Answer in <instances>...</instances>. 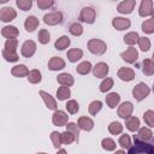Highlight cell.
I'll return each mask as SVG.
<instances>
[{"label":"cell","instance_id":"cell-1","mask_svg":"<svg viewBox=\"0 0 154 154\" xmlns=\"http://www.w3.org/2000/svg\"><path fill=\"white\" fill-rule=\"evenodd\" d=\"M128 154H154V143L134 138V144L128 149Z\"/></svg>","mask_w":154,"mask_h":154},{"label":"cell","instance_id":"cell-2","mask_svg":"<svg viewBox=\"0 0 154 154\" xmlns=\"http://www.w3.org/2000/svg\"><path fill=\"white\" fill-rule=\"evenodd\" d=\"M88 49L90 53H93L95 55H102L107 51V45L102 40L91 38L88 41Z\"/></svg>","mask_w":154,"mask_h":154},{"label":"cell","instance_id":"cell-3","mask_svg":"<svg viewBox=\"0 0 154 154\" xmlns=\"http://www.w3.org/2000/svg\"><path fill=\"white\" fill-rule=\"evenodd\" d=\"M149 93H150L149 87H148L146 83H143V82L138 83V84L135 85L134 89H132V96H134L137 101H142V100H144V99L149 95Z\"/></svg>","mask_w":154,"mask_h":154},{"label":"cell","instance_id":"cell-4","mask_svg":"<svg viewBox=\"0 0 154 154\" xmlns=\"http://www.w3.org/2000/svg\"><path fill=\"white\" fill-rule=\"evenodd\" d=\"M95 17H96V12L93 7H89V6H85L81 10V13H79V17L78 19L83 23H87V24H91L94 23L95 20Z\"/></svg>","mask_w":154,"mask_h":154},{"label":"cell","instance_id":"cell-5","mask_svg":"<svg viewBox=\"0 0 154 154\" xmlns=\"http://www.w3.org/2000/svg\"><path fill=\"white\" fill-rule=\"evenodd\" d=\"M52 122L57 126H65V125H67L69 116L66 112H64L61 109H57V111H54V113L52 116Z\"/></svg>","mask_w":154,"mask_h":154},{"label":"cell","instance_id":"cell-6","mask_svg":"<svg viewBox=\"0 0 154 154\" xmlns=\"http://www.w3.org/2000/svg\"><path fill=\"white\" fill-rule=\"evenodd\" d=\"M43 22L47 25H57L63 22V13L60 11H54L43 16Z\"/></svg>","mask_w":154,"mask_h":154},{"label":"cell","instance_id":"cell-7","mask_svg":"<svg viewBox=\"0 0 154 154\" xmlns=\"http://www.w3.org/2000/svg\"><path fill=\"white\" fill-rule=\"evenodd\" d=\"M134 138L143 141V142H149V143H154V135L150 129L148 128H141L137 132V135H134Z\"/></svg>","mask_w":154,"mask_h":154},{"label":"cell","instance_id":"cell-8","mask_svg":"<svg viewBox=\"0 0 154 154\" xmlns=\"http://www.w3.org/2000/svg\"><path fill=\"white\" fill-rule=\"evenodd\" d=\"M36 52V43L32 41V40H26L23 45H22V48H20V53L23 57L25 58H30L35 54Z\"/></svg>","mask_w":154,"mask_h":154},{"label":"cell","instance_id":"cell-9","mask_svg":"<svg viewBox=\"0 0 154 154\" xmlns=\"http://www.w3.org/2000/svg\"><path fill=\"white\" fill-rule=\"evenodd\" d=\"M132 111H134V105L130 101H125L118 107V116L123 119H128L131 117Z\"/></svg>","mask_w":154,"mask_h":154},{"label":"cell","instance_id":"cell-10","mask_svg":"<svg viewBox=\"0 0 154 154\" xmlns=\"http://www.w3.org/2000/svg\"><path fill=\"white\" fill-rule=\"evenodd\" d=\"M135 6H136V0H125V1H122L118 4L117 11L122 14H129L132 12Z\"/></svg>","mask_w":154,"mask_h":154},{"label":"cell","instance_id":"cell-11","mask_svg":"<svg viewBox=\"0 0 154 154\" xmlns=\"http://www.w3.org/2000/svg\"><path fill=\"white\" fill-rule=\"evenodd\" d=\"M120 57H122V59L124 61H126L129 64H134L138 58V52H137V49L135 47H129L126 51H124L120 54Z\"/></svg>","mask_w":154,"mask_h":154},{"label":"cell","instance_id":"cell-12","mask_svg":"<svg viewBox=\"0 0 154 154\" xmlns=\"http://www.w3.org/2000/svg\"><path fill=\"white\" fill-rule=\"evenodd\" d=\"M153 12V1L152 0H142L138 8V14L141 17H148Z\"/></svg>","mask_w":154,"mask_h":154},{"label":"cell","instance_id":"cell-13","mask_svg":"<svg viewBox=\"0 0 154 154\" xmlns=\"http://www.w3.org/2000/svg\"><path fill=\"white\" fill-rule=\"evenodd\" d=\"M112 25L117 29V30H125V29H129L130 25H131V22L130 19L128 18H124V17H114L112 19Z\"/></svg>","mask_w":154,"mask_h":154},{"label":"cell","instance_id":"cell-14","mask_svg":"<svg viewBox=\"0 0 154 154\" xmlns=\"http://www.w3.org/2000/svg\"><path fill=\"white\" fill-rule=\"evenodd\" d=\"M108 73V65L106 63H97L94 67H93V75L96 78H105Z\"/></svg>","mask_w":154,"mask_h":154},{"label":"cell","instance_id":"cell-15","mask_svg":"<svg viewBox=\"0 0 154 154\" xmlns=\"http://www.w3.org/2000/svg\"><path fill=\"white\" fill-rule=\"evenodd\" d=\"M16 17H17V12L12 7H2L0 11V19L5 23L13 20Z\"/></svg>","mask_w":154,"mask_h":154},{"label":"cell","instance_id":"cell-16","mask_svg":"<svg viewBox=\"0 0 154 154\" xmlns=\"http://www.w3.org/2000/svg\"><path fill=\"white\" fill-rule=\"evenodd\" d=\"M118 77L124 82H130L135 78V71L130 67H120L118 70Z\"/></svg>","mask_w":154,"mask_h":154},{"label":"cell","instance_id":"cell-17","mask_svg":"<svg viewBox=\"0 0 154 154\" xmlns=\"http://www.w3.org/2000/svg\"><path fill=\"white\" fill-rule=\"evenodd\" d=\"M40 95H41V97L43 99L45 105H46V107H47L48 109L57 111V101H55V99H54L51 94H48V93L45 91V90H40Z\"/></svg>","mask_w":154,"mask_h":154},{"label":"cell","instance_id":"cell-18","mask_svg":"<svg viewBox=\"0 0 154 154\" xmlns=\"http://www.w3.org/2000/svg\"><path fill=\"white\" fill-rule=\"evenodd\" d=\"M65 67V61L60 57H52L48 61V69L52 71H58Z\"/></svg>","mask_w":154,"mask_h":154},{"label":"cell","instance_id":"cell-19","mask_svg":"<svg viewBox=\"0 0 154 154\" xmlns=\"http://www.w3.org/2000/svg\"><path fill=\"white\" fill-rule=\"evenodd\" d=\"M29 70H28V67L24 65V64H19V65H16V66H13L12 69H11V73H12V76H14V77H28V75H29Z\"/></svg>","mask_w":154,"mask_h":154},{"label":"cell","instance_id":"cell-20","mask_svg":"<svg viewBox=\"0 0 154 154\" xmlns=\"http://www.w3.org/2000/svg\"><path fill=\"white\" fill-rule=\"evenodd\" d=\"M38 24H40V22L35 16H29V17H26V19L24 22V28L28 32H32L38 26Z\"/></svg>","mask_w":154,"mask_h":154},{"label":"cell","instance_id":"cell-21","mask_svg":"<svg viewBox=\"0 0 154 154\" xmlns=\"http://www.w3.org/2000/svg\"><path fill=\"white\" fill-rule=\"evenodd\" d=\"M57 82H58L59 84L64 85V87H71V85H73L75 79H73V77H72L70 73L65 72V73H60V75L57 77Z\"/></svg>","mask_w":154,"mask_h":154},{"label":"cell","instance_id":"cell-22","mask_svg":"<svg viewBox=\"0 0 154 154\" xmlns=\"http://www.w3.org/2000/svg\"><path fill=\"white\" fill-rule=\"evenodd\" d=\"M18 34H19L18 29L16 26H13V25H7V26H4L1 29V35L4 37H6L7 40L8 38H16L18 36Z\"/></svg>","mask_w":154,"mask_h":154},{"label":"cell","instance_id":"cell-23","mask_svg":"<svg viewBox=\"0 0 154 154\" xmlns=\"http://www.w3.org/2000/svg\"><path fill=\"white\" fill-rule=\"evenodd\" d=\"M77 124L81 128V130H84V131H90L94 128V122L89 117H81L78 119V123Z\"/></svg>","mask_w":154,"mask_h":154},{"label":"cell","instance_id":"cell-24","mask_svg":"<svg viewBox=\"0 0 154 154\" xmlns=\"http://www.w3.org/2000/svg\"><path fill=\"white\" fill-rule=\"evenodd\" d=\"M70 43H71L70 37L66 36V35H63V36H60V37L55 41L54 47H55V49H58V51H64L65 48H67V47L70 46Z\"/></svg>","mask_w":154,"mask_h":154},{"label":"cell","instance_id":"cell-25","mask_svg":"<svg viewBox=\"0 0 154 154\" xmlns=\"http://www.w3.org/2000/svg\"><path fill=\"white\" fill-rule=\"evenodd\" d=\"M125 126L129 131L135 132L140 129V119L137 117H130L125 120Z\"/></svg>","mask_w":154,"mask_h":154},{"label":"cell","instance_id":"cell-26","mask_svg":"<svg viewBox=\"0 0 154 154\" xmlns=\"http://www.w3.org/2000/svg\"><path fill=\"white\" fill-rule=\"evenodd\" d=\"M66 55H67V59L71 63H76L83 57V51L79 49V48H71L70 51H67Z\"/></svg>","mask_w":154,"mask_h":154},{"label":"cell","instance_id":"cell-27","mask_svg":"<svg viewBox=\"0 0 154 154\" xmlns=\"http://www.w3.org/2000/svg\"><path fill=\"white\" fill-rule=\"evenodd\" d=\"M142 72L146 76L154 75V63L152 59H144L142 61Z\"/></svg>","mask_w":154,"mask_h":154},{"label":"cell","instance_id":"cell-28","mask_svg":"<svg viewBox=\"0 0 154 154\" xmlns=\"http://www.w3.org/2000/svg\"><path fill=\"white\" fill-rule=\"evenodd\" d=\"M119 101H120V96L117 93H109L108 95H106V103L109 108H116Z\"/></svg>","mask_w":154,"mask_h":154},{"label":"cell","instance_id":"cell-29","mask_svg":"<svg viewBox=\"0 0 154 154\" xmlns=\"http://www.w3.org/2000/svg\"><path fill=\"white\" fill-rule=\"evenodd\" d=\"M138 40H140V36H138V34L135 31H131V32H128L125 36H124V42L126 43V45H129L130 47H132L134 45H136V43H138Z\"/></svg>","mask_w":154,"mask_h":154},{"label":"cell","instance_id":"cell-30","mask_svg":"<svg viewBox=\"0 0 154 154\" xmlns=\"http://www.w3.org/2000/svg\"><path fill=\"white\" fill-rule=\"evenodd\" d=\"M42 79V76H41V72L37 70V69H34L29 72L28 75V81L31 83V84H37L40 83Z\"/></svg>","mask_w":154,"mask_h":154},{"label":"cell","instance_id":"cell-31","mask_svg":"<svg viewBox=\"0 0 154 154\" xmlns=\"http://www.w3.org/2000/svg\"><path fill=\"white\" fill-rule=\"evenodd\" d=\"M76 71L79 75H88L91 71V64H90V61H82L81 64L77 65Z\"/></svg>","mask_w":154,"mask_h":154},{"label":"cell","instance_id":"cell-32","mask_svg":"<svg viewBox=\"0 0 154 154\" xmlns=\"http://www.w3.org/2000/svg\"><path fill=\"white\" fill-rule=\"evenodd\" d=\"M70 96H71V91H70L69 87H64V85H61V87L57 90V97H58V100H60V101L67 100Z\"/></svg>","mask_w":154,"mask_h":154},{"label":"cell","instance_id":"cell-33","mask_svg":"<svg viewBox=\"0 0 154 154\" xmlns=\"http://www.w3.org/2000/svg\"><path fill=\"white\" fill-rule=\"evenodd\" d=\"M101 147H102L105 150H107V152H112V150L116 149L117 144H116V142H114L112 138L106 137V138H103V140L101 141Z\"/></svg>","mask_w":154,"mask_h":154},{"label":"cell","instance_id":"cell-34","mask_svg":"<svg viewBox=\"0 0 154 154\" xmlns=\"http://www.w3.org/2000/svg\"><path fill=\"white\" fill-rule=\"evenodd\" d=\"M101 108H102V102L99 101V100H96V101H93V102L89 105L88 111H89V113H90L91 116H96V114L101 111Z\"/></svg>","mask_w":154,"mask_h":154},{"label":"cell","instance_id":"cell-35","mask_svg":"<svg viewBox=\"0 0 154 154\" xmlns=\"http://www.w3.org/2000/svg\"><path fill=\"white\" fill-rule=\"evenodd\" d=\"M69 31H70V34L73 35V36H81V35L83 34V26H82L79 23L75 22V23H72V24L70 25Z\"/></svg>","mask_w":154,"mask_h":154},{"label":"cell","instance_id":"cell-36","mask_svg":"<svg viewBox=\"0 0 154 154\" xmlns=\"http://www.w3.org/2000/svg\"><path fill=\"white\" fill-rule=\"evenodd\" d=\"M75 141H77V138H76V136H75L72 132H70V131H64V132L61 134V142H63V144H71V143L75 142Z\"/></svg>","mask_w":154,"mask_h":154},{"label":"cell","instance_id":"cell-37","mask_svg":"<svg viewBox=\"0 0 154 154\" xmlns=\"http://www.w3.org/2000/svg\"><path fill=\"white\" fill-rule=\"evenodd\" d=\"M37 38H38V42L42 43V45H47L51 40V35L48 32V30L46 29H41L38 31V35H37Z\"/></svg>","mask_w":154,"mask_h":154},{"label":"cell","instance_id":"cell-38","mask_svg":"<svg viewBox=\"0 0 154 154\" xmlns=\"http://www.w3.org/2000/svg\"><path fill=\"white\" fill-rule=\"evenodd\" d=\"M65 107H66L67 112L71 113V114H76L78 112V109H79V105H78V102L76 100H69L66 102Z\"/></svg>","mask_w":154,"mask_h":154},{"label":"cell","instance_id":"cell-39","mask_svg":"<svg viewBox=\"0 0 154 154\" xmlns=\"http://www.w3.org/2000/svg\"><path fill=\"white\" fill-rule=\"evenodd\" d=\"M108 131H109L112 135H119V134H122V131H123V125H122L119 122H112V123L108 125Z\"/></svg>","mask_w":154,"mask_h":154},{"label":"cell","instance_id":"cell-40","mask_svg":"<svg viewBox=\"0 0 154 154\" xmlns=\"http://www.w3.org/2000/svg\"><path fill=\"white\" fill-rule=\"evenodd\" d=\"M51 141L53 142L54 148L59 149V148L61 147V144H63V142H61V134L58 132V131H53V132L51 134Z\"/></svg>","mask_w":154,"mask_h":154},{"label":"cell","instance_id":"cell-41","mask_svg":"<svg viewBox=\"0 0 154 154\" xmlns=\"http://www.w3.org/2000/svg\"><path fill=\"white\" fill-rule=\"evenodd\" d=\"M142 30L146 34H154V19H147L141 25Z\"/></svg>","mask_w":154,"mask_h":154},{"label":"cell","instance_id":"cell-42","mask_svg":"<svg viewBox=\"0 0 154 154\" xmlns=\"http://www.w3.org/2000/svg\"><path fill=\"white\" fill-rule=\"evenodd\" d=\"M17 47H18V40L17 38H8L5 42V48L4 49L8 51V52H16Z\"/></svg>","mask_w":154,"mask_h":154},{"label":"cell","instance_id":"cell-43","mask_svg":"<svg viewBox=\"0 0 154 154\" xmlns=\"http://www.w3.org/2000/svg\"><path fill=\"white\" fill-rule=\"evenodd\" d=\"M143 119H144V123L149 128H154V111H152V109L146 111L143 114Z\"/></svg>","mask_w":154,"mask_h":154},{"label":"cell","instance_id":"cell-44","mask_svg":"<svg viewBox=\"0 0 154 154\" xmlns=\"http://www.w3.org/2000/svg\"><path fill=\"white\" fill-rule=\"evenodd\" d=\"M2 57L6 61H10V63H14L19 59L17 52H8V51H5V49H2Z\"/></svg>","mask_w":154,"mask_h":154},{"label":"cell","instance_id":"cell-45","mask_svg":"<svg viewBox=\"0 0 154 154\" xmlns=\"http://www.w3.org/2000/svg\"><path fill=\"white\" fill-rule=\"evenodd\" d=\"M113 78H109V77H107V78H105L102 82H101V84H100V91L101 93H106V91H108L112 87H113Z\"/></svg>","mask_w":154,"mask_h":154},{"label":"cell","instance_id":"cell-46","mask_svg":"<svg viewBox=\"0 0 154 154\" xmlns=\"http://www.w3.org/2000/svg\"><path fill=\"white\" fill-rule=\"evenodd\" d=\"M118 143L119 146L123 148V149H129L131 147V140H130V136L129 135H122L118 140Z\"/></svg>","mask_w":154,"mask_h":154},{"label":"cell","instance_id":"cell-47","mask_svg":"<svg viewBox=\"0 0 154 154\" xmlns=\"http://www.w3.org/2000/svg\"><path fill=\"white\" fill-rule=\"evenodd\" d=\"M138 46H140L141 51H143V52L149 51V48H150V41H149V38L146 37V36L140 37V40H138Z\"/></svg>","mask_w":154,"mask_h":154},{"label":"cell","instance_id":"cell-48","mask_svg":"<svg viewBox=\"0 0 154 154\" xmlns=\"http://www.w3.org/2000/svg\"><path fill=\"white\" fill-rule=\"evenodd\" d=\"M66 131L72 132V134L76 136L77 141H78V135H79V131H81V128L78 126V124H76V123H67V125H66Z\"/></svg>","mask_w":154,"mask_h":154},{"label":"cell","instance_id":"cell-49","mask_svg":"<svg viewBox=\"0 0 154 154\" xmlns=\"http://www.w3.org/2000/svg\"><path fill=\"white\" fill-rule=\"evenodd\" d=\"M16 4H17V6H18L22 11H28V10H30L31 6H32V1H31V0H17Z\"/></svg>","mask_w":154,"mask_h":154},{"label":"cell","instance_id":"cell-50","mask_svg":"<svg viewBox=\"0 0 154 154\" xmlns=\"http://www.w3.org/2000/svg\"><path fill=\"white\" fill-rule=\"evenodd\" d=\"M54 5L53 0H37V6L41 10H47Z\"/></svg>","mask_w":154,"mask_h":154},{"label":"cell","instance_id":"cell-51","mask_svg":"<svg viewBox=\"0 0 154 154\" xmlns=\"http://www.w3.org/2000/svg\"><path fill=\"white\" fill-rule=\"evenodd\" d=\"M113 154H128V153H125L124 150H116Z\"/></svg>","mask_w":154,"mask_h":154},{"label":"cell","instance_id":"cell-52","mask_svg":"<svg viewBox=\"0 0 154 154\" xmlns=\"http://www.w3.org/2000/svg\"><path fill=\"white\" fill-rule=\"evenodd\" d=\"M57 154H67V153H66V150H65V149H59Z\"/></svg>","mask_w":154,"mask_h":154},{"label":"cell","instance_id":"cell-53","mask_svg":"<svg viewBox=\"0 0 154 154\" xmlns=\"http://www.w3.org/2000/svg\"><path fill=\"white\" fill-rule=\"evenodd\" d=\"M152 19H154V8H153V12H152Z\"/></svg>","mask_w":154,"mask_h":154},{"label":"cell","instance_id":"cell-54","mask_svg":"<svg viewBox=\"0 0 154 154\" xmlns=\"http://www.w3.org/2000/svg\"><path fill=\"white\" fill-rule=\"evenodd\" d=\"M152 60H153V63H154V53H153V55H152Z\"/></svg>","mask_w":154,"mask_h":154},{"label":"cell","instance_id":"cell-55","mask_svg":"<svg viewBox=\"0 0 154 154\" xmlns=\"http://www.w3.org/2000/svg\"><path fill=\"white\" fill-rule=\"evenodd\" d=\"M152 89H153V93H154V84H153V88Z\"/></svg>","mask_w":154,"mask_h":154},{"label":"cell","instance_id":"cell-56","mask_svg":"<svg viewBox=\"0 0 154 154\" xmlns=\"http://www.w3.org/2000/svg\"><path fill=\"white\" fill-rule=\"evenodd\" d=\"M37 154H47V153H37Z\"/></svg>","mask_w":154,"mask_h":154}]
</instances>
